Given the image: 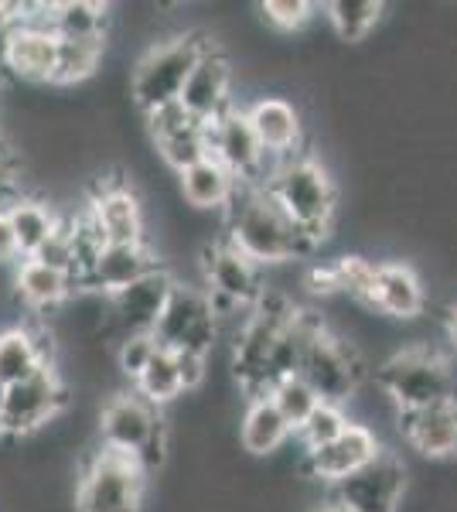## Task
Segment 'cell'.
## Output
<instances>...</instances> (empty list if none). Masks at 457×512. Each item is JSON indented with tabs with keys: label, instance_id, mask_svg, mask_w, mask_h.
Listing matches in <instances>:
<instances>
[{
	"label": "cell",
	"instance_id": "1",
	"mask_svg": "<svg viewBox=\"0 0 457 512\" xmlns=\"http://www.w3.org/2000/svg\"><path fill=\"white\" fill-rule=\"evenodd\" d=\"M226 239L239 253H246L256 267L297 260L311 250L301 229L287 219V212L263 185L236 188V198L226 209Z\"/></svg>",
	"mask_w": 457,
	"mask_h": 512
},
{
	"label": "cell",
	"instance_id": "2",
	"mask_svg": "<svg viewBox=\"0 0 457 512\" xmlns=\"http://www.w3.org/2000/svg\"><path fill=\"white\" fill-rule=\"evenodd\" d=\"M267 192L277 198V205L311 246H318L328 236L331 222H335L338 192L321 161L307 158V154L280 161L267 181Z\"/></svg>",
	"mask_w": 457,
	"mask_h": 512
},
{
	"label": "cell",
	"instance_id": "3",
	"mask_svg": "<svg viewBox=\"0 0 457 512\" xmlns=\"http://www.w3.org/2000/svg\"><path fill=\"white\" fill-rule=\"evenodd\" d=\"M382 393L400 407V414L457 400V366L451 355L430 345H406L376 369Z\"/></svg>",
	"mask_w": 457,
	"mask_h": 512
},
{
	"label": "cell",
	"instance_id": "4",
	"mask_svg": "<svg viewBox=\"0 0 457 512\" xmlns=\"http://www.w3.org/2000/svg\"><path fill=\"white\" fill-rule=\"evenodd\" d=\"M209 48L212 45L202 35H174L147 48L130 76V99L144 110V117L168 103H178L188 76Z\"/></svg>",
	"mask_w": 457,
	"mask_h": 512
},
{
	"label": "cell",
	"instance_id": "5",
	"mask_svg": "<svg viewBox=\"0 0 457 512\" xmlns=\"http://www.w3.org/2000/svg\"><path fill=\"white\" fill-rule=\"evenodd\" d=\"M147 468L134 454L99 448L86 458L76 482V512H140Z\"/></svg>",
	"mask_w": 457,
	"mask_h": 512
},
{
	"label": "cell",
	"instance_id": "6",
	"mask_svg": "<svg viewBox=\"0 0 457 512\" xmlns=\"http://www.w3.org/2000/svg\"><path fill=\"white\" fill-rule=\"evenodd\" d=\"M99 441L103 448L134 454L140 465L151 472L164 461V420L161 410L151 407L144 396L113 393L99 410Z\"/></svg>",
	"mask_w": 457,
	"mask_h": 512
},
{
	"label": "cell",
	"instance_id": "7",
	"mask_svg": "<svg viewBox=\"0 0 457 512\" xmlns=\"http://www.w3.org/2000/svg\"><path fill=\"white\" fill-rule=\"evenodd\" d=\"M297 376H304L324 403H342L345 407V403L359 393L365 369H362V359H359V352H355V345L321 325L318 332L307 338V349H304Z\"/></svg>",
	"mask_w": 457,
	"mask_h": 512
},
{
	"label": "cell",
	"instance_id": "8",
	"mask_svg": "<svg viewBox=\"0 0 457 512\" xmlns=\"http://www.w3.org/2000/svg\"><path fill=\"white\" fill-rule=\"evenodd\" d=\"M215 335H219V311L212 304V294L191 284H174L168 308L154 328L157 345L168 352L212 355Z\"/></svg>",
	"mask_w": 457,
	"mask_h": 512
},
{
	"label": "cell",
	"instance_id": "9",
	"mask_svg": "<svg viewBox=\"0 0 457 512\" xmlns=\"http://www.w3.org/2000/svg\"><path fill=\"white\" fill-rule=\"evenodd\" d=\"M406 482H410V468L400 451L382 444V451L369 465L331 485V502L345 506L348 512H400Z\"/></svg>",
	"mask_w": 457,
	"mask_h": 512
},
{
	"label": "cell",
	"instance_id": "10",
	"mask_svg": "<svg viewBox=\"0 0 457 512\" xmlns=\"http://www.w3.org/2000/svg\"><path fill=\"white\" fill-rule=\"evenodd\" d=\"M209 147H212V158L226 164L232 175L239 178V185L267 188L270 175L280 164L263 151L253 123H249L246 110H239V106H232L219 120L209 123Z\"/></svg>",
	"mask_w": 457,
	"mask_h": 512
},
{
	"label": "cell",
	"instance_id": "11",
	"mask_svg": "<svg viewBox=\"0 0 457 512\" xmlns=\"http://www.w3.org/2000/svg\"><path fill=\"white\" fill-rule=\"evenodd\" d=\"M65 403H69V390H65L58 369L55 366L38 369L35 376L7 386V407H4V424H0V437H28L41 431L48 420H55L62 414Z\"/></svg>",
	"mask_w": 457,
	"mask_h": 512
},
{
	"label": "cell",
	"instance_id": "12",
	"mask_svg": "<svg viewBox=\"0 0 457 512\" xmlns=\"http://www.w3.org/2000/svg\"><path fill=\"white\" fill-rule=\"evenodd\" d=\"M205 277L212 287V304L219 311V318L226 315V308L232 311H253L256 304L267 294L263 284V267H256L246 253H239L229 239L215 243L205 260Z\"/></svg>",
	"mask_w": 457,
	"mask_h": 512
},
{
	"label": "cell",
	"instance_id": "13",
	"mask_svg": "<svg viewBox=\"0 0 457 512\" xmlns=\"http://www.w3.org/2000/svg\"><path fill=\"white\" fill-rule=\"evenodd\" d=\"M58 59V35L48 28V4L45 14H18V21L7 28L0 62L21 82H48L52 86Z\"/></svg>",
	"mask_w": 457,
	"mask_h": 512
},
{
	"label": "cell",
	"instance_id": "14",
	"mask_svg": "<svg viewBox=\"0 0 457 512\" xmlns=\"http://www.w3.org/2000/svg\"><path fill=\"white\" fill-rule=\"evenodd\" d=\"M174 284H178V280H174L168 270L154 267L151 274H144L130 287H123L120 294L106 297V315H110V325L120 332V338L154 332L164 308H168Z\"/></svg>",
	"mask_w": 457,
	"mask_h": 512
},
{
	"label": "cell",
	"instance_id": "15",
	"mask_svg": "<svg viewBox=\"0 0 457 512\" xmlns=\"http://www.w3.org/2000/svg\"><path fill=\"white\" fill-rule=\"evenodd\" d=\"M382 451L379 434L369 424H352L345 427V434H338L331 444H324L318 451H304V468L311 478H321L324 485H338L342 478L355 475L362 465H369L372 458Z\"/></svg>",
	"mask_w": 457,
	"mask_h": 512
},
{
	"label": "cell",
	"instance_id": "16",
	"mask_svg": "<svg viewBox=\"0 0 457 512\" xmlns=\"http://www.w3.org/2000/svg\"><path fill=\"white\" fill-rule=\"evenodd\" d=\"M229 93H232V65L219 48H209L202 55V62L195 65V72L188 76L178 103L185 106L191 120L212 123L226 110H232Z\"/></svg>",
	"mask_w": 457,
	"mask_h": 512
},
{
	"label": "cell",
	"instance_id": "17",
	"mask_svg": "<svg viewBox=\"0 0 457 512\" xmlns=\"http://www.w3.org/2000/svg\"><path fill=\"white\" fill-rule=\"evenodd\" d=\"M157 267L154 253L147 243H106L103 250L93 256V263L86 267L79 287H89V291L113 297L120 294L123 287H130L134 280L144 274H151Z\"/></svg>",
	"mask_w": 457,
	"mask_h": 512
},
{
	"label": "cell",
	"instance_id": "18",
	"mask_svg": "<svg viewBox=\"0 0 457 512\" xmlns=\"http://www.w3.org/2000/svg\"><path fill=\"white\" fill-rule=\"evenodd\" d=\"M403 441L430 461H444L457 454V400L400 414Z\"/></svg>",
	"mask_w": 457,
	"mask_h": 512
},
{
	"label": "cell",
	"instance_id": "19",
	"mask_svg": "<svg viewBox=\"0 0 457 512\" xmlns=\"http://www.w3.org/2000/svg\"><path fill=\"white\" fill-rule=\"evenodd\" d=\"M427 304L423 297V284L417 277V270L403 260H386L376 263V280H372V297H369V311L386 318H400L410 321L417 318Z\"/></svg>",
	"mask_w": 457,
	"mask_h": 512
},
{
	"label": "cell",
	"instance_id": "20",
	"mask_svg": "<svg viewBox=\"0 0 457 512\" xmlns=\"http://www.w3.org/2000/svg\"><path fill=\"white\" fill-rule=\"evenodd\" d=\"M246 117L273 161L294 158L301 144V113L294 103H287L284 96H260L253 106H246Z\"/></svg>",
	"mask_w": 457,
	"mask_h": 512
},
{
	"label": "cell",
	"instance_id": "21",
	"mask_svg": "<svg viewBox=\"0 0 457 512\" xmlns=\"http://www.w3.org/2000/svg\"><path fill=\"white\" fill-rule=\"evenodd\" d=\"M89 216L106 243H144V209L127 185L99 188L89 205Z\"/></svg>",
	"mask_w": 457,
	"mask_h": 512
},
{
	"label": "cell",
	"instance_id": "22",
	"mask_svg": "<svg viewBox=\"0 0 457 512\" xmlns=\"http://www.w3.org/2000/svg\"><path fill=\"white\" fill-rule=\"evenodd\" d=\"M290 434H294V427L287 424V417L280 414L270 396H249V407L239 420L243 451H249L253 458H270L273 451L284 448Z\"/></svg>",
	"mask_w": 457,
	"mask_h": 512
},
{
	"label": "cell",
	"instance_id": "23",
	"mask_svg": "<svg viewBox=\"0 0 457 512\" xmlns=\"http://www.w3.org/2000/svg\"><path fill=\"white\" fill-rule=\"evenodd\" d=\"M52 366V345L35 328H7L0 332V386H14Z\"/></svg>",
	"mask_w": 457,
	"mask_h": 512
},
{
	"label": "cell",
	"instance_id": "24",
	"mask_svg": "<svg viewBox=\"0 0 457 512\" xmlns=\"http://www.w3.org/2000/svg\"><path fill=\"white\" fill-rule=\"evenodd\" d=\"M14 287H18V297L28 308L55 311L72 301L79 284L69 274H62V270L45 267L41 260H18V267H14Z\"/></svg>",
	"mask_w": 457,
	"mask_h": 512
},
{
	"label": "cell",
	"instance_id": "25",
	"mask_svg": "<svg viewBox=\"0 0 457 512\" xmlns=\"http://www.w3.org/2000/svg\"><path fill=\"white\" fill-rule=\"evenodd\" d=\"M181 181V195L191 209H229V202L236 198V188H239V178L232 175L222 161H215L212 154L205 161L191 164L188 171L178 175Z\"/></svg>",
	"mask_w": 457,
	"mask_h": 512
},
{
	"label": "cell",
	"instance_id": "26",
	"mask_svg": "<svg viewBox=\"0 0 457 512\" xmlns=\"http://www.w3.org/2000/svg\"><path fill=\"white\" fill-rule=\"evenodd\" d=\"M7 216H11V229H14V239H18L21 260H31V256L52 239L58 222H62L52 212V205L41 202V198H28V195H21L18 202L7 209Z\"/></svg>",
	"mask_w": 457,
	"mask_h": 512
},
{
	"label": "cell",
	"instance_id": "27",
	"mask_svg": "<svg viewBox=\"0 0 457 512\" xmlns=\"http://www.w3.org/2000/svg\"><path fill=\"white\" fill-rule=\"evenodd\" d=\"M110 7L96 0H62L48 4V28L58 38H106Z\"/></svg>",
	"mask_w": 457,
	"mask_h": 512
},
{
	"label": "cell",
	"instance_id": "28",
	"mask_svg": "<svg viewBox=\"0 0 457 512\" xmlns=\"http://www.w3.org/2000/svg\"><path fill=\"white\" fill-rule=\"evenodd\" d=\"M106 38H58V59L52 86H79L99 72Z\"/></svg>",
	"mask_w": 457,
	"mask_h": 512
},
{
	"label": "cell",
	"instance_id": "29",
	"mask_svg": "<svg viewBox=\"0 0 457 512\" xmlns=\"http://www.w3.org/2000/svg\"><path fill=\"white\" fill-rule=\"evenodd\" d=\"M134 393L144 396L151 407H168V403L178 400L185 393V383H181V369H178V355L168 349H157V355L147 362V369L137 376Z\"/></svg>",
	"mask_w": 457,
	"mask_h": 512
},
{
	"label": "cell",
	"instance_id": "30",
	"mask_svg": "<svg viewBox=\"0 0 457 512\" xmlns=\"http://www.w3.org/2000/svg\"><path fill=\"white\" fill-rule=\"evenodd\" d=\"M324 11H328V21L338 38L348 45H359L376 31V24L386 14V4L382 0H331V4H324Z\"/></svg>",
	"mask_w": 457,
	"mask_h": 512
},
{
	"label": "cell",
	"instance_id": "31",
	"mask_svg": "<svg viewBox=\"0 0 457 512\" xmlns=\"http://www.w3.org/2000/svg\"><path fill=\"white\" fill-rule=\"evenodd\" d=\"M154 147H157V154H161V158L181 175V171H188L191 164L205 161L212 154V147H209V123L191 120V123H185V127L174 130V134L154 140Z\"/></svg>",
	"mask_w": 457,
	"mask_h": 512
},
{
	"label": "cell",
	"instance_id": "32",
	"mask_svg": "<svg viewBox=\"0 0 457 512\" xmlns=\"http://www.w3.org/2000/svg\"><path fill=\"white\" fill-rule=\"evenodd\" d=\"M273 403H277V410L287 417V424L294 427V434L304 427V420L318 410V403H321V396L311 390V383H307L304 376H287V379H280L277 386L267 393Z\"/></svg>",
	"mask_w": 457,
	"mask_h": 512
},
{
	"label": "cell",
	"instance_id": "33",
	"mask_svg": "<svg viewBox=\"0 0 457 512\" xmlns=\"http://www.w3.org/2000/svg\"><path fill=\"white\" fill-rule=\"evenodd\" d=\"M352 424L345 414L342 403H318V410H314L311 417L304 420V427L297 434H301L304 441V451H318L324 448V444H331L338 434H345V427Z\"/></svg>",
	"mask_w": 457,
	"mask_h": 512
},
{
	"label": "cell",
	"instance_id": "34",
	"mask_svg": "<svg viewBox=\"0 0 457 512\" xmlns=\"http://www.w3.org/2000/svg\"><path fill=\"white\" fill-rule=\"evenodd\" d=\"M31 260H41L45 267L62 270V274H69L79 284V246H76V236H72L69 219L58 222V229L52 233V239H48V243L41 246V250L31 256Z\"/></svg>",
	"mask_w": 457,
	"mask_h": 512
},
{
	"label": "cell",
	"instance_id": "35",
	"mask_svg": "<svg viewBox=\"0 0 457 512\" xmlns=\"http://www.w3.org/2000/svg\"><path fill=\"white\" fill-rule=\"evenodd\" d=\"M157 338L154 332H140V335H123L120 342H116V369H120L123 379H130V383H137V376L147 369V362L157 355Z\"/></svg>",
	"mask_w": 457,
	"mask_h": 512
},
{
	"label": "cell",
	"instance_id": "36",
	"mask_svg": "<svg viewBox=\"0 0 457 512\" xmlns=\"http://www.w3.org/2000/svg\"><path fill=\"white\" fill-rule=\"evenodd\" d=\"M260 11H263V18H267L270 28L284 31V35H294V31H301L311 24L318 7L307 4V0H263Z\"/></svg>",
	"mask_w": 457,
	"mask_h": 512
},
{
	"label": "cell",
	"instance_id": "37",
	"mask_svg": "<svg viewBox=\"0 0 457 512\" xmlns=\"http://www.w3.org/2000/svg\"><path fill=\"white\" fill-rule=\"evenodd\" d=\"M185 123H191L185 106H181V103H168V106H161V110L147 113V134H151V140H161V137L174 134L178 127H185Z\"/></svg>",
	"mask_w": 457,
	"mask_h": 512
},
{
	"label": "cell",
	"instance_id": "38",
	"mask_svg": "<svg viewBox=\"0 0 457 512\" xmlns=\"http://www.w3.org/2000/svg\"><path fill=\"white\" fill-rule=\"evenodd\" d=\"M21 198V164L14 151L0 154V209H11Z\"/></svg>",
	"mask_w": 457,
	"mask_h": 512
},
{
	"label": "cell",
	"instance_id": "39",
	"mask_svg": "<svg viewBox=\"0 0 457 512\" xmlns=\"http://www.w3.org/2000/svg\"><path fill=\"white\" fill-rule=\"evenodd\" d=\"M178 355V369H181V383L188 390H198V386L209 379V355L202 352H174Z\"/></svg>",
	"mask_w": 457,
	"mask_h": 512
},
{
	"label": "cell",
	"instance_id": "40",
	"mask_svg": "<svg viewBox=\"0 0 457 512\" xmlns=\"http://www.w3.org/2000/svg\"><path fill=\"white\" fill-rule=\"evenodd\" d=\"M21 253H18V239H14V229H11V216L7 209H0V267L7 263H18Z\"/></svg>",
	"mask_w": 457,
	"mask_h": 512
},
{
	"label": "cell",
	"instance_id": "41",
	"mask_svg": "<svg viewBox=\"0 0 457 512\" xmlns=\"http://www.w3.org/2000/svg\"><path fill=\"white\" fill-rule=\"evenodd\" d=\"M447 342H451V349L457 352V308L447 311Z\"/></svg>",
	"mask_w": 457,
	"mask_h": 512
},
{
	"label": "cell",
	"instance_id": "42",
	"mask_svg": "<svg viewBox=\"0 0 457 512\" xmlns=\"http://www.w3.org/2000/svg\"><path fill=\"white\" fill-rule=\"evenodd\" d=\"M314 512H348L345 506H338V502H324L321 509H314Z\"/></svg>",
	"mask_w": 457,
	"mask_h": 512
},
{
	"label": "cell",
	"instance_id": "43",
	"mask_svg": "<svg viewBox=\"0 0 457 512\" xmlns=\"http://www.w3.org/2000/svg\"><path fill=\"white\" fill-rule=\"evenodd\" d=\"M4 407H7V386H0V424H4Z\"/></svg>",
	"mask_w": 457,
	"mask_h": 512
}]
</instances>
